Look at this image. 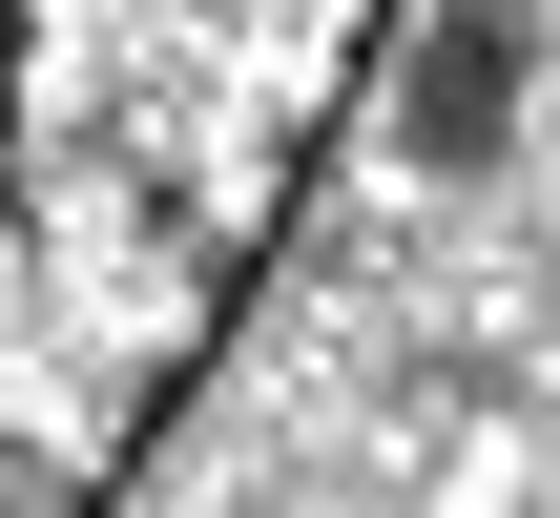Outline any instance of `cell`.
Wrapping results in <instances>:
<instances>
[{"mask_svg":"<svg viewBox=\"0 0 560 518\" xmlns=\"http://www.w3.org/2000/svg\"><path fill=\"white\" fill-rule=\"evenodd\" d=\"M374 62L395 0H0V518L187 436Z\"/></svg>","mask_w":560,"mask_h":518,"instance_id":"6da1fadb","label":"cell"}]
</instances>
